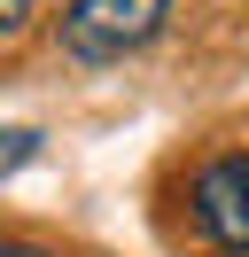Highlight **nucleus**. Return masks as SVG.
<instances>
[{
	"label": "nucleus",
	"instance_id": "39448f33",
	"mask_svg": "<svg viewBox=\"0 0 249 257\" xmlns=\"http://www.w3.org/2000/svg\"><path fill=\"white\" fill-rule=\"evenodd\" d=\"M0 257H47V249H31V241H0Z\"/></svg>",
	"mask_w": 249,
	"mask_h": 257
},
{
	"label": "nucleus",
	"instance_id": "f257e3e1",
	"mask_svg": "<svg viewBox=\"0 0 249 257\" xmlns=\"http://www.w3.org/2000/svg\"><path fill=\"white\" fill-rule=\"evenodd\" d=\"M171 0H70L62 8V47L78 63H117V55L148 47L164 32Z\"/></svg>",
	"mask_w": 249,
	"mask_h": 257
},
{
	"label": "nucleus",
	"instance_id": "20e7f679",
	"mask_svg": "<svg viewBox=\"0 0 249 257\" xmlns=\"http://www.w3.org/2000/svg\"><path fill=\"white\" fill-rule=\"evenodd\" d=\"M31 24V0H0V39H16Z\"/></svg>",
	"mask_w": 249,
	"mask_h": 257
},
{
	"label": "nucleus",
	"instance_id": "7ed1b4c3",
	"mask_svg": "<svg viewBox=\"0 0 249 257\" xmlns=\"http://www.w3.org/2000/svg\"><path fill=\"white\" fill-rule=\"evenodd\" d=\"M31 156H39V133H31V125H0V179L24 172Z\"/></svg>",
	"mask_w": 249,
	"mask_h": 257
},
{
	"label": "nucleus",
	"instance_id": "f03ea898",
	"mask_svg": "<svg viewBox=\"0 0 249 257\" xmlns=\"http://www.w3.org/2000/svg\"><path fill=\"white\" fill-rule=\"evenodd\" d=\"M195 226L218 249L249 257V156H218L195 172Z\"/></svg>",
	"mask_w": 249,
	"mask_h": 257
}]
</instances>
